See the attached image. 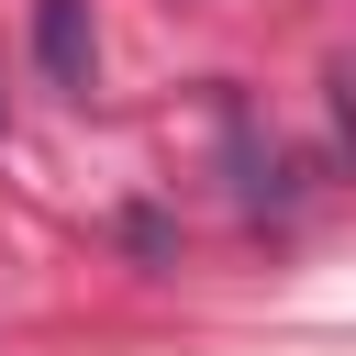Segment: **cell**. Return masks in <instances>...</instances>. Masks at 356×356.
Segmentation results:
<instances>
[{
	"label": "cell",
	"mask_w": 356,
	"mask_h": 356,
	"mask_svg": "<svg viewBox=\"0 0 356 356\" xmlns=\"http://www.w3.org/2000/svg\"><path fill=\"white\" fill-rule=\"evenodd\" d=\"M334 100H345V134H356V67H334Z\"/></svg>",
	"instance_id": "obj_2"
},
{
	"label": "cell",
	"mask_w": 356,
	"mask_h": 356,
	"mask_svg": "<svg viewBox=\"0 0 356 356\" xmlns=\"http://www.w3.org/2000/svg\"><path fill=\"white\" fill-rule=\"evenodd\" d=\"M33 56H44V78H56V89H89V67H100L89 0H33Z\"/></svg>",
	"instance_id": "obj_1"
}]
</instances>
